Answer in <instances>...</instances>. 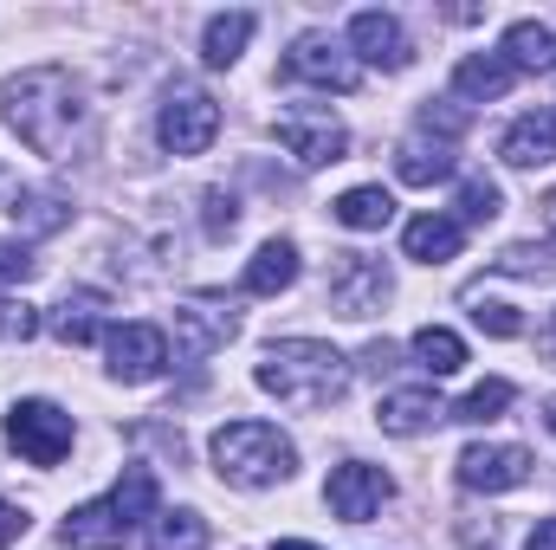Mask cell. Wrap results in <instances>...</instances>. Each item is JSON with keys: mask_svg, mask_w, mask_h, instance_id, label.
<instances>
[{"mask_svg": "<svg viewBox=\"0 0 556 550\" xmlns=\"http://www.w3.org/2000/svg\"><path fill=\"white\" fill-rule=\"evenodd\" d=\"M376 421H382V434L415 440V434H427V427H440L446 409H440V396H433V389H395V396H382Z\"/></svg>", "mask_w": 556, "mask_h": 550, "instance_id": "2e32d148", "label": "cell"}, {"mask_svg": "<svg viewBox=\"0 0 556 550\" xmlns=\"http://www.w3.org/2000/svg\"><path fill=\"white\" fill-rule=\"evenodd\" d=\"M155 499H162V492H155V473H149L142 460H130V466H124V479L111 486V505L124 512V525H130V532H137L142 518H155Z\"/></svg>", "mask_w": 556, "mask_h": 550, "instance_id": "d4e9b609", "label": "cell"}, {"mask_svg": "<svg viewBox=\"0 0 556 550\" xmlns=\"http://www.w3.org/2000/svg\"><path fill=\"white\" fill-rule=\"evenodd\" d=\"M459 247H466V227L453 214H420L402 227V253L420 266H446V260H459Z\"/></svg>", "mask_w": 556, "mask_h": 550, "instance_id": "9a60e30c", "label": "cell"}, {"mask_svg": "<svg viewBox=\"0 0 556 550\" xmlns=\"http://www.w3.org/2000/svg\"><path fill=\"white\" fill-rule=\"evenodd\" d=\"M551 137H556V111H551Z\"/></svg>", "mask_w": 556, "mask_h": 550, "instance_id": "b9f144b4", "label": "cell"}, {"mask_svg": "<svg viewBox=\"0 0 556 550\" xmlns=\"http://www.w3.org/2000/svg\"><path fill=\"white\" fill-rule=\"evenodd\" d=\"M472 324H479L485 337H518V330H525V317H518L511 304H498V298H472Z\"/></svg>", "mask_w": 556, "mask_h": 550, "instance_id": "1f68e13d", "label": "cell"}, {"mask_svg": "<svg viewBox=\"0 0 556 550\" xmlns=\"http://www.w3.org/2000/svg\"><path fill=\"white\" fill-rule=\"evenodd\" d=\"M33 330H39V311L33 304H0V337L7 343H26Z\"/></svg>", "mask_w": 556, "mask_h": 550, "instance_id": "e575fe53", "label": "cell"}, {"mask_svg": "<svg viewBox=\"0 0 556 550\" xmlns=\"http://www.w3.org/2000/svg\"><path fill=\"white\" fill-rule=\"evenodd\" d=\"M33 266H39V260L26 253V240H0V285H7V278H33Z\"/></svg>", "mask_w": 556, "mask_h": 550, "instance_id": "d590c367", "label": "cell"}, {"mask_svg": "<svg viewBox=\"0 0 556 550\" xmlns=\"http://www.w3.org/2000/svg\"><path fill=\"white\" fill-rule=\"evenodd\" d=\"M511 409V383L505 376H492V383H479L459 409H453V421H472V427H485V421H498V414Z\"/></svg>", "mask_w": 556, "mask_h": 550, "instance_id": "f1b7e54d", "label": "cell"}, {"mask_svg": "<svg viewBox=\"0 0 556 550\" xmlns=\"http://www.w3.org/2000/svg\"><path fill=\"white\" fill-rule=\"evenodd\" d=\"M350 46H356V65H382V72H408V59H415L402 20L395 13H376V7L350 20Z\"/></svg>", "mask_w": 556, "mask_h": 550, "instance_id": "4fadbf2b", "label": "cell"}, {"mask_svg": "<svg viewBox=\"0 0 556 550\" xmlns=\"http://www.w3.org/2000/svg\"><path fill=\"white\" fill-rule=\"evenodd\" d=\"M291 466H298V447L278 434L273 421H227L214 434V473L227 486H240V492H260V486L291 479Z\"/></svg>", "mask_w": 556, "mask_h": 550, "instance_id": "3957f363", "label": "cell"}, {"mask_svg": "<svg viewBox=\"0 0 556 550\" xmlns=\"http://www.w3.org/2000/svg\"><path fill=\"white\" fill-rule=\"evenodd\" d=\"M253 383L278 396L285 409H330V402H343V389H350V363L330 350V343H317V337H285L266 350V363L253 370Z\"/></svg>", "mask_w": 556, "mask_h": 550, "instance_id": "7a4b0ae2", "label": "cell"}, {"mask_svg": "<svg viewBox=\"0 0 556 550\" xmlns=\"http://www.w3.org/2000/svg\"><path fill=\"white\" fill-rule=\"evenodd\" d=\"M155 137H162L168 155H201L207 142L220 137V104H214L207 91H194V85H175V91L162 98Z\"/></svg>", "mask_w": 556, "mask_h": 550, "instance_id": "8992f818", "label": "cell"}, {"mask_svg": "<svg viewBox=\"0 0 556 550\" xmlns=\"http://www.w3.org/2000/svg\"><path fill=\"white\" fill-rule=\"evenodd\" d=\"M285 78L317 85V91H356V85H363V65H356V52H350L343 39H330V33H298L291 52H285Z\"/></svg>", "mask_w": 556, "mask_h": 550, "instance_id": "5b68a950", "label": "cell"}, {"mask_svg": "<svg viewBox=\"0 0 556 550\" xmlns=\"http://www.w3.org/2000/svg\"><path fill=\"white\" fill-rule=\"evenodd\" d=\"M201 208H207V234H214V240L240 227V208H233V195H220V188H207V201H201Z\"/></svg>", "mask_w": 556, "mask_h": 550, "instance_id": "836d02e7", "label": "cell"}, {"mask_svg": "<svg viewBox=\"0 0 556 550\" xmlns=\"http://www.w3.org/2000/svg\"><path fill=\"white\" fill-rule=\"evenodd\" d=\"M389 291H395V278L382 260H369V253H337V266H330V311L337 317H376L382 304H389Z\"/></svg>", "mask_w": 556, "mask_h": 550, "instance_id": "ba28073f", "label": "cell"}, {"mask_svg": "<svg viewBox=\"0 0 556 550\" xmlns=\"http://www.w3.org/2000/svg\"><path fill=\"white\" fill-rule=\"evenodd\" d=\"M7 124L33 155H65L85 124V85L65 65H33L7 78Z\"/></svg>", "mask_w": 556, "mask_h": 550, "instance_id": "6da1fadb", "label": "cell"}, {"mask_svg": "<svg viewBox=\"0 0 556 550\" xmlns=\"http://www.w3.org/2000/svg\"><path fill=\"white\" fill-rule=\"evenodd\" d=\"M498 59H505L511 72H556V33L544 20H518V26L505 33Z\"/></svg>", "mask_w": 556, "mask_h": 550, "instance_id": "d6986e66", "label": "cell"}, {"mask_svg": "<svg viewBox=\"0 0 556 550\" xmlns=\"http://www.w3.org/2000/svg\"><path fill=\"white\" fill-rule=\"evenodd\" d=\"M13 221L33 227V234H59L65 227V201H52V195H13Z\"/></svg>", "mask_w": 556, "mask_h": 550, "instance_id": "f546056e", "label": "cell"}, {"mask_svg": "<svg viewBox=\"0 0 556 550\" xmlns=\"http://www.w3.org/2000/svg\"><path fill=\"white\" fill-rule=\"evenodd\" d=\"M273 130L304 168H330V162L350 155V130H343V117H337L330 104H285Z\"/></svg>", "mask_w": 556, "mask_h": 550, "instance_id": "277c9868", "label": "cell"}, {"mask_svg": "<svg viewBox=\"0 0 556 550\" xmlns=\"http://www.w3.org/2000/svg\"><path fill=\"white\" fill-rule=\"evenodd\" d=\"M498 155H505L511 168H544V162H556L551 111H544V117H518V124L505 130V142H498Z\"/></svg>", "mask_w": 556, "mask_h": 550, "instance_id": "ffe728a7", "label": "cell"}, {"mask_svg": "<svg viewBox=\"0 0 556 550\" xmlns=\"http://www.w3.org/2000/svg\"><path fill=\"white\" fill-rule=\"evenodd\" d=\"M459 162H453V149L446 142H420V137H408L402 149H395V175L408 182V188H433V182H446Z\"/></svg>", "mask_w": 556, "mask_h": 550, "instance_id": "7402d4cb", "label": "cell"}, {"mask_svg": "<svg viewBox=\"0 0 556 550\" xmlns=\"http://www.w3.org/2000/svg\"><path fill=\"white\" fill-rule=\"evenodd\" d=\"M111 376L117 383H155L168 370V330L162 324H111Z\"/></svg>", "mask_w": 556, "mask_h": 550, "instance_id": "8fae6325", "label": "cell"}, {"mask_svg": "<svg viewBox=\"0 0 556 550\" xmlns=\"http://www.w3.org/2000/svg\"><path fill=\"white\" fill-rule=\"evenodd\" d=\"M324 499H330V512H337L343 525H369V518L395 499V479H389L382 466H369V460H343V466L330 473Z\"/></svg>", "mask_w": 556, "mask_h": 550, "instance_id": "9c48e42d", "label": "cell"}, {"mask_svg": "<svg viewBox=\"0 0 556 550\" xmlns=\"http://www.w3.org/2000/svg\"><path fill=\"white\" fill-rule=\"evenodd\" d=\"M273 550H317V545H298V538H285V545H273Z\"/></svg>", "mask_w": 556, "mask_h": 550, "instance_id": "f35d334b", "label": "cell"}, {"mask_svg": "<svg viewBox=\"0 0 556 550\" xmlns=\"http://www.w3.org/2000/svg\"><path fill=\"white\" fill-rule=\"evenodd\" d=\"M415 357L427 376H459L466 370V343L446 330V324H420L415 330Z\"/></svg>", "mask_w": 556, "mask_h": 550, "instance_id": "4316f807", "label": "cell"}, {"mask_svg": "<svg viewBox=\"0 0 556 550\" xmlns=\"http://www.w3.org/2000/svg\"><path fill=\"white\" fill-rule=\"evenodd\" d=\"M26 525H33V518H26L20 505H7V499H0V550L20 545V538H26Z\"/></svg>", "mask_w": 556, "mask_h": 550, "instance_id": "8d00e7d4", "label": "cell"}, {"mask_svg": "<svg viewBox=\"0 0 556 550\" xmlns=\"http://www.w3.org/2000/svg\"><path fill=\"white\" fill-rule=\"evenodd\" d=\"M544 214H551V227H556V195H551V201H544Z\"/></svg>", "mask_w": 556, "mask_h": 550, "instance_id": "ab89813d", "label": "cell"}, {"mask_svg": "<svg viewBox=\"0 0 556 550\" xmlns=\"http://www.w3.org/2000/svg\"><path fill=\"white\" fill-rule=\"evenodd\" d=\"M498 273H518V278H556V253H551V247H505V253H498Z\"/></svg>", "mask_w": 556, "mask_h": 550, "instance_id": "4dcf8cb0", "label": "cell"}, {"mask_svg": "<svg viewBox=\"0 0 556 550\" xmlns=\"http://www.w3.org/2000/svg\"><path fill=\"white\" fill-rule=\"evenodd\" d=\"M505 214V195H498V182H485V175H466L459 182V227H492Z\"/></svg>", "mask_w": 556, "mask_h": 550, "instance_id": "83f0119b", "label": "cell"}, {"mask_svg": "<svg viewBox=\"0 0 556 550\" xmlns=\"http://www.w3.org/2000/svg\"><path fill=\"white\" fill-rule=\"evenodd\" d=\"M350 234H382L389 221H395V195L389 188H350V195H337V208H330Z\"/></svg>", "mask_w": 556, "mask_h": 550, "instance_id": "603a6c76", "label": "cell"}, {"mask_svg": "<svg viewBox=\"0 0 556 550\" xmlns=\"http://www.w3.org/2000/svg\"><path fill=\"white\" fill-rule=\"evenodd\" d=\"M511 65L498 59V52H466L459 65H453V98L459 104H492V98H505L511 91Z\"/></svg>", "mask_w": 556, "mask_h": 550, "instance_id": "e0dca14e", "label": "cell"}, {"mask_svg": "<svg viewBox=\"0 0 556 550\" xmlns=\"http://www.w3.org/2000/svg\"><path fill=\"white\" fill-rule=\"evenodd\" d=\"M46 324H52V337H59V343H72V350H78V343L104 337V298H98V291H72Z\"/></svg>", "mask_w": 556, "mask_h": 550, "instance_id": "44dd1931", "label": "cell"}, {"mask_svg": "<svg viewBox=\"0 0 556 550\" xmlns=\"http://www.w3.org/2000/svg\"><path fill=\"white\" fill-rule=\"evenodd\" d=\"M253 298H278V291H291L298 285V247L291 240H266L253 260H247V278H240Z\"/></svg>", "mask_w": 556, "mask_h": 550, "instance_id": "ac0fdd59", "label": "cell"}, {"mask_svg": "<svg viewBox=\"0 0 556 550\" xmlns=\"http://www.w3.org/2000/svg\"><path fill=\"white\" fill-rule=\"evenodd\" d=\"M253 13H214L207 20V39H201V59L207 65H233L240 52H247V39H253Z\"/></svg>", "mask_w": 556, "mask_h": 550, "instance_id": "484cf974", "label": "cell"}, {"mask_svg": "<svg viewBox=\"0 0 556 550\" xmlns=\"http://www.w3.org/2000/svg\"><path fill=\"white\" fill-rule=\"evenodd\" d=\"M149 550H207V518L201 512H155L149 518V538H142Z\"/></svg>", "mask_w": 556, "mask_h": 550, "instance_id": "cb8c5ba5", "label": "cell"}, {"mask_svg": "<svg viewBox=\"0 0 556 550\" xmlns=\"http://www.w3.org/2000/svg\"><path fill=\"white\" fill-rule=\"evenodd\" d=\"M130 545V525L111 499H91L65 518V550H124Z\"/></svg>", "mask_w": 556, "mask_h": 550, "instance_id": "5bb4252c", "label": "cell"}, {"mask_svg": "<svg viewBox=\"0 0 556 550\" xmlns=\"http://www.w3.org/2000/svg\"><path fill=\"white\" fill-rule=\"evenodd\" d=\"M420 124H427V130H446V137H459V130H466V104H459V98H427Z\"/></svg>", "mask_w": 556, "mask_h": 550, "instance_id": "d6a6232c", "label": "cell"}, {"mask_svg": "<svg viewBox=\"0 0 556 550\" xmlns=\"http://www.w3.org/2000/svg\"><path fill=\"white\" fill-rule=\"evenodd\" d=\"M544 421H551V434H556V402H551V414H544Z\"/></svg>", "mask_w": 556, "mask_h": 550, "instance_id": "60d3db41", "label": "cell"}, {"mask_svg": "<svg viewBox=\"0 0 556 550\" xmlns=\"http://www.w3.org/2000/svg\"><path fill=\"white\" fill-rule=\"evenodd\" d=\"M233 330H240L233 304H220V298H188V304L175 311V357L201 363V357L227 350V343H233Z\"/></svg>", "mask_w": 556, "mask_h": 550, "instance_id": "7c38bea8", "label": "cell"}, {"mask_svg": "<svg viewBox=\"0 0 556 550\" xmlns=\"http://www.w3.org/2000/svg\"><path fill=\"white\" fill-rule=\"evenodd\" d=\"M525 550H556V518H538V532H531Z\"/></svg>", "mask_w": 556, "mask_h": 550, "instance_id": "74e56055", "label": "cell"}, {"mask_svg": "<svg viewBox=\"0 0 556 550\" xmlns=\"http://www.w3.org/2000/svg\"><path fill=\"white\" fill-rule=\"evenodd\" d=\"M531 466H538V460H531L525 447H511V440H498V447L479 440V447H466V453L453 460V473H459L466 492H518V486L531 479Z\"/></svg>", "mask_w": 556, "mask_h": 550, "instance_id": "30bf717a", "label": "cell"}, {"mask_svg": "<svg viewBox=\"0 0 556 550\" xmlns=\"http://www.w3.org/2000/svg\"><path fill=\"white\" fill-rule=\"evenodd\" d=\"M7 447L33 466H59L72 453V414L59 402H20L7 414Z\"/></svg>", "mask_w": 556, "mask_h": 550, "instance_id": "52a82bcc", "label": "cell"}]
</instances>
